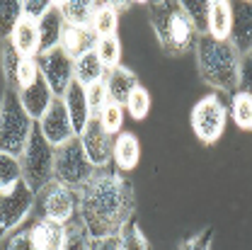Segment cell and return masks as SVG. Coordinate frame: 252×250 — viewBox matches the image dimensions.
<instances>
[{
  "label": "cell",
  "instance_id": "cell-25",
  "mask_svg": "<svg viewBox=\"0 0 252 250\" xmlns=\"http://www.w3.org/2000/svg\"><path fill=\"white\" fill-rule=\"evenodd\" d=\"M90 30L97 34V39L114 36L117 34V10L112 2H94V15Z\"/></svg>",
  "mask_w": 252,
  "mask_h": 250
},
{
  "label": "cell",
  "instance_id": "cell-26",
  "mask_svg": "<svg viewBox=\"0 0 252 250\" xmlns=\"http://www.w3.org/2000/svg\"><path fill=\"white\" fill-rule=\"evenodd\" d=\"M93 236L85 228V223L80 221V216H75L73 221L65 223V243L63 250H93Z\"/></svg>",
  "mask_w": 252,
  "mask_h": 250
},
{
  "label": "cell",
  "instance_id": "cell-35",
  "mask_svg": "<svg viewBox=\"0 0 252 250\" xmlns=\"http://www.w3.org/2000/svg\"><path fill=\"white\" fill-rule=\"evenodd\" d=\"M22 56L12 49L10 39L2 41V73H5V83L10 90H15V78H17V68H20Z\"/></svg>",
  "mask_w": 252,
  "mask_h": 250
},
{
  "label": "cell",
  "instance_id": "cell-37",
  "mask_svg": "<svg viewBox=\"0 0 252 250\" xmlns=\"http://www.w3.org/2000/svg\"><path fill=\"white\" fill-rule=\"evenodd\" d=\"M85 93H88V107H90V117L97 119L99 117V112L107 107V102H109V95H107V88H104V80L102 83H94L90 88H85Z\"/></svg>",
  "mask_w": 252,
  "mask_h": 250
},
{
  "label": "cell",
  "instance_id": "cell-24",
  "mask_svg": "<svg viewBox=\"0 0 252 250\" xmlns=\"http://www.w3.org/2000/svg\"><path fill=\"white\" fill-rule=\"evenodd\" d=\"M104 75H107V71H104V66L99 63L94 51L80 56V59H75V80H78L83 88H90L94 83H102Z\"/></svg>",
  "mask_w": 252,
  "mask_h": 250
},
{
  "label": "cell",
  "instance_id": "cell-2",
  "mask_svg": "<svg viewBox=\"0 0 252 250\" xmlns=\"http://www.w3.org/2000/svg\"><path fill=\"white\" fill-rule=\"evenodd\" d=\"M196 66L204 83H209L214 90L235 95L240 88V54L233 49V44L225 39H214L209 34H201L196 39Z\"/></svg>",
  "mask_w": 252,
  "mask_h": 250
},
{
  "label": "cell",
  "instance_id": "cell-18",
  "mask_svg": "<svg viewBox=\"0 0 252 250\" xmlns=\"http://www.w3.org/2000/svg\"><path fill=\"white\" fill-rule=\"evenodd\" d=\"M20 102H22L25 112L30 114L32 119H34V122H39V119L44 117V112L49 109V105L54 102V95H51V90H49L46 80L39 75L30 88L20 90Z\"/></svg>",
  "mask_w": 252,
  "mask_h": 250
},
{
  "label": "cell",
  "instance_id": "cell-5",
  "mask_svg": "<svg viewBox=\"0 0 252 250\" xmlns=\"http://www.w3.org/2000/svg\"><path fill=\"white\" fill-rule=\"evenodd\" d=\"M94 173H97V168L90 163V158L85 156L83 143H80L78 136L56 148V156H54V182L80 192L94 178Z\"/></svg>",
  "mask_w": 252,
  "mask_h": 250
},
{
  "label": "cell",
  "instance_id": "cell-8",
  "mask_svg": "<svg viewBox=\"0 0 252 250\" xmlns=\"http://www.w3.org/2000/svg\"><path fill=\"white\" fill-rule=\"evenodd\" d=\"M36 216L56 223H68L78 216L80 209V192L68 189L59 182H49L41 192H36Z\"/></svg>",
  "mask_w": 252,
  "mask_h": 250
},
{
  "label": "cell",
  "instance_id": "cell-6",
  "mask_svg": "<svg viewBox=\"0 0 252 250\" xmlns=\"http://www.w3.org/2000/svg\"><path fill=\"white\" fill-rule=\"evenodd\" d=\"M54 156H56V148L44 139V134L39 131V126L34 124L30 143H27L25 153L20 156L22 180L34 192H41L49 182H54Z\"/></svg>",
  "mask_w": 252,
  "mask_h": 250
},
{
  "label": "cell",
  "instance_id": "cell-34",
  "mask_svg": "<svg viewBox=\"0 0 252 250\" xmlns=\"http://www.w3.org/2000/svg\"><path fill=\"white\" fill-rule=\"evenodd\" d=\"M187 17L191 20V25L196 27L199 36L206 34V27H209V2L206 0H180Z\"/></svg>",
  "mask_w": 252,
  "mask_h": 250
},
{
  "label": "cell",
  "instance_id": "cell-42",
  "mask_svg": "<svg viewBox=\"0 0 252 250\" xmlns=\"http://www.w3.org/2000/svg\"><path fill=\"white\" fill-rule=\"evenodd\" d=\"M93 250H119V241L117 236H104V238H94Z\"/></svg>",
  "mask_w": 252,
  "mask_h": 250
},
{
  "label": "cell",
  "instance_id": "cell-32",
  "mask_svg": "<svg viewBox=\"0 0 252 250\" xmlns=\"http://www.w3.org/2000/svg\"><path fill=\"white\" fill-rule=\"evenodd\" d=\"M124 109H126V114H128L131 119H136V122L146 119L148 112H151V95H148V90H146L143 85L133 88V93L128 95V100H126Z\"/></svg>",
  "mask_w": 252,
  "mask_h": 250
},
{
  "label": "cell",
  "instance_id": "cell-4",
  "mask_svg": "<svg viewBox=\"0 0 252 250\" xmlns=\"http://www.w3.org/2000/svg\"><path fill=\"white\" fill-rule=\"evenodd\" d=\"M34 124L36 122L25 112L20 102V93L5 88L0 100V151L20 158L30 143Z\"/></svg>",
  "mask_w": 252,
  "mask_h": 250
},
{
  "label": "cell",
  "instance_id": "cell-10",
  "mask_svg": "<svg viewBox=\"0 0 252 250\" xmlns=\"http://www.w3.org/2000/svg\"><path fill=\"white\" fill-rule=\"evenodd\" d=\"M36 63H39V73L46 80L51 95L54 97H63L68 85L75 80V61L59 46V49H51L46 54H39Z\"/></svg>",
  "mask_w": 252,
  "mask_h": 250
},
{
  "label": "cell",
  "instance_id": "cell-39",
  "mask_svg": "<svg viewBox=\"0 0 252 250\" xmlns=\"http://www.w3.org/2000/svg\"><path fill=\"white\" fill-rule=\"evenodd\" d=\"M2 250H36L34 241H32V231L30 228H22V231H17V233L7 236Z\"/></svg>",
  "mask_w": 252,
  "mask_h": 250
},
{
  "label": "cell",
  "instance_id": "cell-22",
  "mask_svg": "<svg viewBox=\"0 0 252 250\" xmlns=\"http://www.w3.org/2000/svg\"><path fill=\"white\" fill-rule=\"evenodd\" d=\"M10 44H12V49H15L22 59H36V56H39V32H36V22L22 17L20 25L12 32V36H10Z\"/></svg>",
  "mask_w": 252,
  "mask_h": 250
},
{
  "label": "cell",
  "instance_id": "cell-27",
  "mask_svg": "<svg viewBox=\"0 0 252 250\" xmlns=\"http://www.w3.org/2000/svg\"><path fill=\"white\" fill-rule=\"evenodd\" d=\"M22 20V2L20 0H0V39H10L15 27Z\"/></svg>",
  "mask_w": 252,
  "mask_h": 250
},
{
  "label": "cell",
  "instance_id": "cell-15",
  "mask_svg": "<svg viewBox=\"0 0 252 250\" xmlns=\"http://www.w3.org/2000/svg\"><path fill=\"white\" fill-rule=\"evenodd\" d=\"M36 32H39V54H46V51L61 46L63 32H65V22H63L56 2H54V5L49 7V12L36 22Z\"/></svg>",
  "mask_w": 252,
  "mask_h": 250
},
{
  "label": "cell",
  "instance_id": "cell-29",
  "mask_svg": "<svg viewBox=\"0 0 252 250\" xmlns=\"http://www.w3.org/2000/svg\"><path fill=\"white\" fill-rule=\"evenodd\" d=\"M117 241H119V250H151L146 233L133 219L124 223V228L117 233Z\"/></svg>",
  "mask_w": 252,
  "mask_h": 250
},
{
  "label": "cell",
  "instance_id": "cell-9",
  "mask_svg": "<svg viewBox=\"0 0 252 250\" xmlns=\"http://www.w3.org/2000/svg\"><path fill=\"white\" fill-rule=\"evenodd\" d=\"M36 204V192L22 180L12 189L0 194V238L12 236L25 221L30 219Z\"/></svg>",
  "mask_w": 252,
  "mask_h": 250
},
{
  "label": "cell",
  "instance_id": "cell-28",
  "mask_svg": "<svg viewBox=\"0 0 252 250\" xmlns=\"http://www.w3.org/2000/svg\"><path fill=\"white\" fill-rule=\"evenodd\" d=\"M17 182H22V163H20V158L0 151V194L12 189Z\"/></svg>",
  "mask_w": 252,
  "mask_h": 250
},
{
  "label": "cell",
  "instance_id": "cell-1",
  "mask_svg": "<svg viewBox=\"0 0 252 250\" xmlns=\"http://www.w3.org/2000/svg\"><path fill=\"white\" fill-rule=\"evenodd\" d=\"M133 209L136 197L131 182L112 168L97 170L93 180L80 189L78 216L93 238L117 236L126 221L133 219Z\"/></svg>",
  "mask_w": 252,
  "mask_h": 250
},
{
  "label": "cell",
  "instance_id": "cell-40",
  "mask_svg": "<svg viewBox=\"0 0 252 250\" xmlns=\"http://www.w3.org/2000/svg\"><path fill=\"white\" fill-rule=\"evenodd\" d=\"M51 5H54V2H49V0H25V2H22V17H27L32 22H39V20L49 12Z\"/></svg>",
  "mask_w": 252,
  "mask_h": 250
},
{
  "label": "cell",
  "instance_id": "cell-20",
  "mask_svg": "<svg viewBox=\"0 0 252 250\" xmlns=\"http://www.w3.org/2000/svg\"><path fill=\"white\" fill-rule=\"evenodd\" d=\"M97 46V34H94L90 27H68L65 25V32H63L61 39V49L75 61L85 54L94 51Z\"/></svg>",
  "mask_w": 252,
  "mask_h": 250
},
{
  "label": "cell",
  "instance_id": "cell-11",
  "mask_svg": "<svg viewBox=\"0 0 252 250\" xmlns=\"http://www.w3.org/2000/svg\"><path fill=\"white\" fill-rule=\"evenodd\" d=\"M36 126H39V131L44 134V139H46L54 148L68 143L70 139H75V131H73L70 117H68V109H65L61 97H54V102L49 105V109H46L44 117L36 122Z\"/></svg>",
  "mask_w": 252,
  "mask_h": 250
},
{
  "label": "cell",
  "instance_id": "cell-7",
  "mask_svg": "<svg viewBox=\"0 0 252 250\" xmlns=\"http://www.w3.org/2000/svg\"><path fill=\"white\" fill-rule=\"evenodd\" d=\"M228 124V107L216 93L201 97L191 109V129L204 146H214Z\"/></svg>",
  "mask_w": 252,
  "mask_h": 250
},
{
  "label": "cell",
  "instance_id": "cell-33",
  "mask_svg": "<svg viewBox=\"0 0 252 250\" xmlns=\"http://www.w3.org/2000/svg\"><path fill=\"white\" fill-rule=\"evenodd\" d=\"M97 122H99V126H102L112 139L119 136V134H122V126H124V107H122V105H114V102H107V107L99 112Z\"/></svg>",
  "mask_w": 252,
  "mask_h": 250
},
{
  "label": "cell",
  "instance_id": "cell-19",
  "mask_svg": "<svg viewBox=\"0 0 252 250\" xmlns=\"http://www.w3.org/2000/svg\"><path fill=\"white\" fill-rule=\"evenodd\" d=\"M32 241L36 250H63L65 243V223H56V221L39 219L30 226Z\"/></svg>",
  "mask_w": 252,
  "mask_h": 250
},
{
  "label": "cell",
  "instance_id": "cell-41",
  "mask_svg": "<svg viewBox=\"0 0 252 250\" xmlns=\"http://www.w3.org/2000/svg\"><path fill=\"white\" fill-rule=\"evenodd\" d=\"M240 93L252 97V51L240 56Z\"/></svg>",
  "mask_w": 252,
  "mask_h": 250
},
{
  "label": "cell",
  "instance_id": "cell-30",
  "mask_svg": "<svg viewBox=\"0 0 252 250\" xmlns=\"http://www.w3.org/2000/svg\"><path fill=\"white\" fill-rule=\"evenodd\" d=\"M94 54L99 63L104 66V71H112L117 68L122 61V44H119V36H104V39H97V46H94Z\"/></svg>",
  "mask_w": 252,
  "mask_h": 250
},
{
  "label": "cell",
  "instance_id": "cell-23",
  "mask_svg": "<svg viewBox=\"0 0 252 250\" xmlns=\"http://www.w3.org/2000/svg\"><path fill=\"white\" fill-rule=\"evenodd\" d=\"M56 7L68 27H90V22H93V0H61V2H56Z\"/></svg>",
  "mask_w": 252,
  "mask_h": 250
},
{
  "label": "cell",
  "instance_id": "cell-31",
  "mask_svg": "<svg viewBox=\"0 0 252 250\" xmlns=\"http://www.w3.org/2000/svg\"><path fill=\"white\" fill-rule=\"evenodd\" d=\"M230 117L240 129H252V97L245 93L230 95Z\"/></svg>",
  "mask_w": 252,
  "mask_h": 250
},
{
  "label": "cell",
  "instance_id": "cell-38",
  "mask_svg": "<svg viewBox=\"0 0 252 250\" xmlns=\"http://www.w3.org/2000/svg\"><path fill=\"white\" fill-rule=\"evenodd\" d=\"M211 243H214V228H204V231L194 233L191 238L182 241L177 250H211Z\"/></svg>",
  "mask_w": 252,
  "mask_h": 250
},
{
  "label": "cell",
  "instance_id": "cell-17",
  "mask_svg": "<svg viewBox=\"0 0 252 250\" xmlns=\"http://www.w3.org/2000/svg\"><path fill=\"white\" fill-rule=\"evenodd\" d=\"M141 160V143L131 131H122L119 136H114V146H112V163L117 165L119 173H131Z\"/></svg>",
  "mask_w": 252,
  "mask_h": 250
},
{
  "label": "cell",
  "instance_id": "cell-21",
  "mask_svg": "<svg viewBox=\"0 0 252 250\" xmlns=\"http://www.w3.org/2000/svg\"><path fill=\"white\" fill-rule=\"evenodd\" d=\"M230 27H233V2L228 0H211L209 2V27L206 34L225 41L230 36Z\"/></svg>",
  "mask_w": 252,
  "mask_h": 250
},
{
  "label": "cell",
  "instance_id": "cell-13",
  "mask_svg": "<svg viewBox=\"0 0 252 250\" xmlns=\"http://www.w3.org/2000/svg\"><path fill=\"white\" fill-rule=\"evenodd\" d=\"M228 41L240 56L252 51V0L233 2V27Z\"/></svg>",
  "mask_w": 252,
  "mask_h": 250
},
{
  "label": "cell",
  "instance_id": "cell-12",
  "mask_svg": "<svg viewBox=\"0 0 252 250\" xmlns=\"http://www.w3.org/2000/svg\"><path fill=\"white\" fill-rule=\"evenodd\" d=\"M78 139H80V143H83L85 156L90 158V163H93L97 170L109 168V163H112V146H114V139L99 126L97 119H90V124L85 126V131H83Z\"/></svg>",
  "mask_w": 252,
  "mask_h": 250
},
{
  "label": "cell",
  "instance_id": "cell-14",
  "mask_svg": "<svg viewBox=\"0 0 252 250\" xmlns=\"http://www.w3.org/2000/svg\"><path fill=\"white\" fill-rule=\"evenodd\" d=\"M61 100H63V105H65V109H68V117H70V124H73L75 136H80L85 131V126L90 124V119H93L90 117V107H88V93H85V88L78 80H73Z\"/></svg>",
  "mask_w": 252,
  "mask_h": 250
},
{
  "label": "cell",
  "instance_id": "cell-36",
  "mask_svg": "<svg viewBox=\"0 0 252 250\" xmlns=\"http://www.w3.org/2000/svg\"><path fill=\"white\" fill-rule=\"evenodd\" d=\"M39 75H41V73H39L36 59H22V61H20V68H17V78H15V90L20 93V90L30 88Z\"/></svg>",
  "mask_w": 252,
  "mask_h": 250
},
{
  "label": "cell",
  "instance_id": "cell-16",
  "mask_svg": "<svg viewBox=\"0 0 252 250\" xmlns=\"http://www.w3.org/2000/svg\"><path fill=\"white\" fill-rule=\"evenodd\" d=\"M104 88H107V95H109V102L124 107L128 95L133 93V88H138V78H136V73L128 71L126 66H117V68L107 71V75H104Z\"/></svg>",
  "mask_w": 252,
  "mask_h": 250
},
{
  "label": "cell",
  "instance_id": "cell-3",
  "mask_svg": "<svg viewBox=\"0 0 252 250\" xmlns=\"http://www.w3.org/2000/svg\"><path fill=\"white\" fill-rule=\"evenodd\" d=\"M148 15H151L153 32H156L165 54L180 56V54H187L196 46L199 32L187 17L182 2H177V0L148 2Z\"/></svg>",
  "mask_w": 252,
  "mask_h": 250
}]
</instances>
